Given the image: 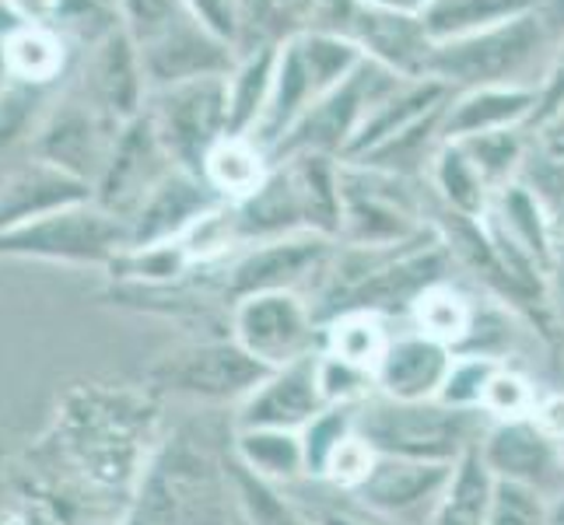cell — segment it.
<instances>
[{"label": "cell", "instance_id": "6da1fadb", "mask_svg": "<svg viewBox=\"0 0 564 525\" xmlns=\"http://www.w3.org/2000/svg\"><path fill=\"white\" fill-rule=\"evenodd\" d=\"M148 400L133 393H106V389H77L67 396L56 420L61 452L74 473L95 491H120L141 480L148 470Z\"/></svg>", "mask_w": 564, "mask_h": 525}, {"label": "cell", "instance_id": "7a4b0ae2", "mask_svg": "<svg viewBox=\"0 0 564 525\" xmlns=\"http://www.w3.org/2000/svg\"><path fill=\"white\" fill-rule=\"evenodd\" d=\"M488 417L480 411H456L438 400L427 403H397L376 396L358 406V435L379 456L421 459V462H456L477 449Z\"/></svg>", "mask_w": 564, "mask_h": 525}, {"label": "cell", "instance_id": "3957f363", "mask_svg": "<svg viewBox=\"0 0 564 525\" xmlns=\"http://www.w3.org/2000/svg\"><path fill=\"white\" fill-rule=\"evenodd\" d=\"M130 245L127 221L109 214L102 204H77L50 218L11 228L0 236V260H39L61 266H102Z\"/></svg>", "mask_w": 564, "mask_h": 525}, {"label": "cell", "instance_id": "277c9868", "mask_svg": "<svg viewBox=\"0 0 564 525\" xmlns=\"http://www.w3.org/2000/svg\"><path fill=\"white\" fill-rule=\"evenodd\" d=\"M148 120L183 172L200 175L207 154L228 138V85L225 77H197L148 95ZM204 179V175H200Z\"/></svg>", "mask_w": 564, "mask_h": 525}, {"label": "cell", "instance_id": "5b68a950", "mask_svg": "<svg viewBox=\"0 0 564 525\" xmlns=\"http://www.w3.org/2000/svg\"><path fill=\"white\" fill-rule=\"evenodd\" d=\"M231 340L274 372L319 354L323 322L299 291H267L231 302Z\"/></svg>", "mask_w": 564, "mask_h": 525}, {"label": "cell", "instance_id": "8992f818", "mask_svg": "<svg viewBox=\"0 0 564 525\" xmlns=\"http://www.w3.org/2000/svg\"><path fill=\"white\" fill-rule=\"evenodd\" d=\"M270 375L236 340H204L165 354L151 368V382L172 396L200 403H242Z\"/></svg>", "mask_w": 564, "mask_h": 525}, {"label": "cell", "instance_id": "52a82bcc", "mask_svg": "<svg viewBox=\"0 0 564 525\" xmlns=\"http://www.w3.org/2000/svg\"><path fill=\"white\" fill-rule=\"evenodd\" d=\"M123 127L127 123H116L112 116H106L74 88L64 99L53 102L50 116L32 138V154L77 175V179L95 189Z\"/></svg>", "mask_w": 564, "mask_h": 525}, {"label": "cell", "instance_id": "ba28073f", "mask_svg": "<svg viewBox=\"0 0 564 525\" xmlns=\"http://www.w3.org/2000/svg\"><path fill=\"white\" fill-rule=\"evenodd\" d=\"M176 168L180 165L172 162V154L159 141V130L148 120V112H141L116 138L109 162L99 175V183H95V204H102L120 221H130L138 207Z\"/></svg>", "mask_w": 564, "mask_h": 525}, {"label": "cell", "instance_id": "9c48e42d", "mask_svg": "<svg viewBox=\"0 0 564 525\" xmlns=\"http://www.w3.org/2000/svg\"><path fill=\"white\" fill-rule=\"evenodd\" d=\"M540 43V25L530 14H516L509 22L480 29L474 35L453 39L449 46L432 50L427 70H435L449 81H466L474 88H495L512 70L527 64V56Z\"/></svg>", "mask_w": 564, "mask_h": 525}, {"label": "cell", "instance_id": "30bf717a", "mask_svg": "<svg viewBox=\"0 0 564 525\" xmlns=\"http://www.w3.org/2000/svg\"><path fill=\"white\" fill-rule=\"evenodd\" d=\"M329 260H334L329 256V239L316 236V231H299V236L249 245L246 256L228 270L225 295L239 302L249 295H267V291H299L308 281L323 284Z\"/></svg>", "mask_w": 564, "mask_h": 525}, {"label": "cell", "instance_id": "8fae6325", "mask_svg": "<svg viewBox=\"0 0 564 525\" xmlns=\"http://www.w3.org/2000/svg\"><path fill=\"white\" fill-rule=\"evenodd\" d=\"M456 462H421V459H400V456H379L372 477L355 494L365 512L379 515L382 522H411L432 515L445 494V483L453 477Z\"/></svg>", "mask_w": 564, "mask_h": 525}, {"label": "cell", "instance_id": "7c38bea8", "mask_svg": "<svg viewBox=\"0 0 564 525\" xmlns=\"http://www.w3.org/2000/svg\"><path fill=\"white\" fill-rule=\"evenodd\" d=\"M77 91L88 102L99 106L116 123H130L148 109V77L141 53L133 46V39L123 32V25L109 32L102 43L85 50V67L77 77Z\"/></svg>", "mask_w": 564, "mask_h": 525}, {"label": "cell", "instance_id": "4fadbf2b", "mask_svg": "<svg viewBox=\"0 0 564 525\" xmlns=\"http://www.w3.org/2000/svg\"><path fill=\"white\" fill-rule=\"evenodd\" d=\"M477 452L484 462H488L495 480L527 483V488L547 494V497H554L557 480L564 477L561 445L543 435L530 417L488 424V431H484Z\"/></svg>", "mask_w": 564, "mask_h": 525}, {"label": "cell", "instance_id": "5bb4252c", "mask_svg": "<svg viewBox=\"0 0 564 525\" xmlns=\"http://www.w3.org/2000/svg\"><path fill=\"white\" fill-rule=\"evenodd\" d=\"M88 200H95V189L88 183L32 154L0 183V236Z\"/></svg>", "mask_w": 564, "mask_h": 525}, {"label": "cell", "instance_id": "9a60e30c", "mask_svg": "<svg viewBox=\"0 0 564 525\" xmlns=\"http://www.w3.org/2000/svg\"><path fill=\"white\" fill-rule=\"evenodd\" d=\"M218 204H225V200L200 179V175L176 168L138 207V214L127 221V231H130V245L127 249L180 242L186 231Z\"/></svg>", "mask_w": 564, "mask_h": 525}, {"label": "cell", "instance_id": "2e32d148", "mask_svg": "<svg viewBox=\"0 0 564 525\" xmlns=\"http://www.w3.org/2000/svg\"><path fill=\"white\" fill-rule=\"evenodd\" d=\"M323 396L316 385V358L274 368L236 411V431L242 427H281V431H302V427L323 411Z\"/></svg>", "mask_w": 564, "mask_h": 525}, {"label": "cell", "instance_id": "e0dca14e", "mask_svg": "<svg viewBox=\"0 0 564 525\" xmlns=\"http://www.w3.org/2000/svg\"><path fill=\"white\" fill-rule=\"evenodd\" d=\"M453 361H456L453 347L411 329V333H400L389 340L382 361L376 364V389H379V396L397 400V403L438 400L445 379H449Z\"/></svg>", "mask_w": 564, "mask_h": 525}, {"label": "cell", "instance_id": "ac0fdd59", "mask_svg": "<svg viewBox=\"0 0 564 525\" xmlns=\"http://www.w3.org/2000/svg\"><path fill=\"white\" fill-rule=\"evenodd\" d=\"M231 459L246 473L270 483V488L291 491L305 480V452L299 431H281V427H242L231 441Z\"/></svg>", "mask_w": 564, "mask_h": 525}, {"label": "cell", "instance_id": "d6986e66", "mask_svg": "<svg viewBox=\"0 0 564 525\" xmlns=\"http://www.w3.org/2000/svg\"><path fill=\"white\" fill-rule=\"evenodd\" d=\"M4 67L14 81H29L39 88H56L70 70L74 46L64 35L46 25H18L4 43Z\"/></svg>", "mask_w": 564, "mask_h": 525}, {"label": "cell", "instance_id": "ffe728a7", "mask_svg": "<svg viewBox=\"0 0 564 525\" xmlns=\"http://www.w3.org/2000/svg\"><path fill=\"white\" fill-rule=\"evenodd\" d=\"M533 112H536V91L498 88V85L477 88L449 112V120H445V141L456 144L466 138H480V133L516 130V123Z\"/></svg>", "mask_w": 564, "mask_h": 525}, {"label": "cell", "instance_id": "44dd1931", "mask_svg": "<svg viewBox=\"0 0 564 525\" xmlns=\"http://www.w3.org/2000/svg\"><path fill=\"white\" fill-rule=\"evenodd\" d=\"M495 497V477L477 449L456 459L453 477L432 515V525H488Z\"/></svg>", "mask_w": 564, "mask_h": 525}, {"label": "cell", "instance_id": "7402d4cb", "mask_svg": "<svg viewBox=\"0 0 564 525\" xmlns=\"http://www.w3.org/2000/svg\"><path fill=\"white\" fill-rule=\"evenodd\" d=\"M358 29L368 50L379 53L386 64H393L400 70L427 67V61H432V39H427L421 18L376 8L361 14Z\"/></svg>", "mask_w": 564, "mask_h": 525}, {"label": "cell", "instance_id": "603a6c76", "mask_svg": "<svg viewBox=\"0 0 564 525\" xmlns=\"http://www.w3.org/2000/svg\"><path fill=\"white\" fill-rule=\"evenodd\" d=\"M274 70H278V50L263 46L252 53L249 61L225 77L228 85V138H252L263 120V109L274 88Z\"/></svg>", "mask_w": 564, "mask_h": 525}, {"label": "cell", "instance_id": "cb8c5ba5", "mask_svg": "<svg viewBox=\"0 0 564 525\" xmlns=\"http://www.w3.org/2000/svg\"><path fill=\"white\" fill-rule=\"evenodd\" d=\"M200 175L225 204L246 200L249 193H257L260 183L267 179L263 147H257L249 138H225L207 154Z\"/></svg>", "mask_w": 564, "mask_h": 525}, {"label": "cell", "instance_id": "d4e9b609", "mask_svg": "<svg viewBox=\"0 0 564 525\" xmlns=\"http://www.w3.org/2000/svg\"><path fill=\"white\" fill-rule=\"evenodd\" d=\"M411 322L417 333L424 337H432L445 347H459L474 337V326H477V313H474V305L466 302L459 291H453L449 284H435V287H427L424 295L414 302L411 308Z\"/></svg>", "mask_w": 564, "mask_h": 525}, {"label": "cell", "instance_id": "484cf974", "mask_svg": "<svg viewBox=\"0 0 564 525\" xmlns=\"http://www.w3.org/2000/svg\"><path fill=\"white\" fill-rule=\"evenodd\" d=\"M389 340V326L382 316L372 313H340L334 319L323 322V350L337 354L351 364H361L368 372H376V364L382 361Z\"/></svg>", "mask_w": 564, "mask_h": 525}, {"label": "cell", "instance_id": "4316f807", "mask_svg": "<svg viewBox=\"0 0 564 525\" xmlns=\"http://www.w3.org/2000/svg\"><path fill=\"white\" fill-rule=\"evenodd\" d=\"M522 14V0H432L421 14L427 39H463Z\"/></svg>", "mask_w": 564, "mask_h": 525}, {"label": "cell", "instance_id": "83f0119b", "mask_svg": "<svg viewBox=\"0 0 564 525\" xmlns=\"http://www.w3.org/2000/svg\"><path fill=\"white\" fill-rule=\"evenodd\" d=\"M435 186L449 210H456V218L480 221L491 207V186L459 144H445L435 154Z\"/></svg>", "mask_w": 564, "mask_h": 525}, {"label": "cell", "instance_id": "f1b7e54d", "mask_svg": "<svg viewBox=\"0 0 564 525\" xmlns=\"http://www.w3.org/2000/svg\"><path fill=\"white\" fill-rule=\"evenodd\" d=\"M116 11H120V25L138 50L159 46L200 22L186 0H116Z\"/></svg>", "mask_w": 564, "mask_h": 525}, {"label": "cell", "instance_id": "f546056e", "mask_svg": "<svg viewBox=\"0 0 564 525\" xmlns=\"http://www.w3.org/2000/svg\"><path fill=\"white\" fill-rule=\"evenodd\" d=\"M53 91L56 88H39L29 81H14V77L0 85V151H11L22 141L32 144L53 109Z\"/></svg>", "mask_w": 564, "mask_h": 525}, {"label": "cell", "instance_id": "4dcf8cb0", "mask_svg": "<svg viewBox=\"0 0 564 525\" xmlns=\"http://www.w3.org/2000/svg\"><path fill=\"white\" fill-rule=\"evenodd\" d=\"M228 488L236 491V501L249 525H316L313 515L299 508L291 497H284L281 488H270V483L246 473L236 459H231Z\"/></svg>", "mask_w": 564, "mask_h": 525}, {"label": "cell", "instance_id": "1f68e13d", "mask_svg": "<svg viewBox=\"0 0 564 525\" xmlns=\"http://www.w3.org/2000/svg\"><path fill=\"white\" fill-rule=\"evenodd\" d=\"M355 431H358V411H347V406H323V411L299 431L302 452H305V480H323L329 459L337 456V449Z\"/></svg>", "mask_w": 564, "mask_h": 525}, {"label": "cell", "instance_id": "d6a6232c", "mask_svg": "<svg viewBox=\"0 0 564 525\" xmlns=\"http://www.w3.org/2000/svg\"><path fill=\"white\" fill-rule=\"evenodd\" d=\"M316 385L326 406H347V411H358V406L379 396L376 372L344 361L337 354H326V350L316 354Z\"/></svg>", "mask_w": 564, "mask_h": 525}, {"label": "cell", "instance_id": "836d02e7", "mask_svg": "<svg viewBox=\"0 0 564 525\" xmlns=\"http://www.w3.org/2000/svg\"><path fill=\"white\" fill-rule=\"evenodd\" d=\"M466 158L477 165V172L484 175V183L491 189H505V179L519 168L522 162V141L516 130H495V133H480V138H466L456 141Z\"/></svg>", "mask_w": 564, "mask_h": 525}, {"label": "cell", "instance_id": "e575fe53", "mask_svg": "<svg viewBox=\"0 0 564 525\" xmlns=\"http://www.w3.org/2000/svg\"><path fill=\"white\" fill-rule=\"evenodd\" d=\"M540 393L533 389V382L527 375H519L516 368H498L495 379L484 389L480 400V414L488 417L491 424H505V420H527L533 417Z\"/></svg>", "mask_w": 564, "mask_h": 525}, {"label": "cell", "instance_id": "d590c367", "mask_svg": "<svg viewBox=\"0 0 564 525\" xmlns=\"http://www.w3.org/2000/svg\"><path fill=\"white\" fill-rule=\"evenodd\" d=\"M501 368L498 358L491 354H456L449 379H445L438 403L456 406V411H480L484 389L495 379V372Z\"/></svg>", "mask_w": 564, "mask_h": 525}, {"label": "cell", "instance_id": "8d00e7d4", "mask_svg": "<svg viewBox=\"0 0 564 525\" xmlns=\"http://www.w3.org/2000/svg\"><path fill=\"white\" fill-rule=\"evenodd\" d=\"M488 525H551V497L527 483L495 480Z\"/></svg>", "mask_w": 564, "mask_h": 525}, {"label": "cell", "instance_id": "74e56055", "mask_svg": "<svg viewBox=\"0 0 564 525\" xmlns=\"http://www.w3.org/2000/svg\"><path fill=\"white\" fill-rule=\"evenodd\" d=\"M376 459H379V452L355 431V435L347 438V441L340 445V449H337V456L329 459L326 477H323L319 483H329V488H334V491H344V494H358V491L365 488V480L372 477Z\"/></svg>", "mask_w": 564, "mask_h": 525}, {"label": "cell", "instance_id": "f35d334b", "mask_svg": "<svg viewBox=\"0 0 564 525\" xmlns=\"http://www.w3.org/2000/svg\"><path fill=\"white\" fill-rule=\"evenodd\" d=\"M561 112H564V50H561L557 64L547 74V85H543V91L536 95V112L533 116L543 127H551Z\"/></svg>", "mask_w": 564, "mask_h": 525}, {"label": "cell", "instance_id": "ab89813d", "mask_svg": "<svg viewBox=\"0 0 564 525\" xmlns=\"http://www.w3.org/2000/svg\"><path fill=\"white\" fill-rule=\"evenodd\" d=\"M543 435L554 438L557 445L564 441V393H547L540 396L533 406V417H530Z\"/></svg>", "mask_w": 564, "mask_h": 525}, {"label": "cell", "instance_id": "60d3db41", "mask_svg": "<svg viewBox=\"0 0 564 525\" xmlns=\"http://www.w3.org/2000/svg\"><path fill=\"white\" fill-rule=\"evenodd\" d=\"M61 0H8V8L22 18L25 25H50V18Z\"/></svg>", "mask_w": 564, "mask_h": 525}, {"label": "cell", "instance_id": "b9f144b4", "mask_svg": "<svg viewBox=\"0 0 564 525\" xmlns=\"http://www.w3.org/2000/svg\"><path fill=\"white\" fill-rule=\"evenodd\" d=\"M313 522L316 525H382L379 515L368 512V518L361 512H340V508H323V512H313Z\"/></svg>", "mask_w": 564, "mask_h": 525}, {"label": "cell", "instance_id": "7bdbcfd3", "mask_svg": "<svg viewBox=\"0 0 564 525\" xmlns=\"http://www.w3.org/2000/svg\"><path fill=\"white\" fill-rule=\"evenodd\" d=\"M376 8L382 11H400V14H424V8L432 4V0H372Z\"/></svg>", "mask_w": 564, "mask_h": 525}, {"label": "cell", "instance_id": "ee69618b", "mask_svg": "<svg viewBox=\"0 0 564 525\" xmlns=\"http://www.w3.org/2000/svg\"><path fill=\"white\" fill-rule=\"evenodd\" d=\"M551 525H564V491L551 497Z\"/></svg>", "mask_w": 564, "mask_h": 525}, {"label": "cell", "instance_id": "f6af8a7d", "mask_svg": "<svg viewBox=\"0 0 564 525\" xmlns=\"http://www.w3.org/2000/svg\"><path fill=\"white\" fill-rule=\"evenodd\" d=\"M547 130L554 133V141H557V144H564V112L557 116V120H554V123H551Z\"/></svg>", "mask_w": 564, "mask_h": 525}, {"label": "cell", "instance_id": "bcb514c9", "mask_svg": "<svg viewBox=\"0 0 564 525\" xmlns=\"http://www.w3.org/2000/svg\"><path fill=\"white\" fill-rule=\"evenodd\" d=\"M551 8H554V18H557V22H564V0H551Z\"/></svg>", "mask_w": 564, "mask_h": 525}, {"label": "cell", "instance_id": "7dc6e473", "mask_svg": "<svg viewBox=\"0 0 564 525\" xmlns=\"http://www.w3.org/2000/svg\"><path fill=\"white\" fill-rule=\"evenodd\" d=\"M8 81V67H4V50H0V85Z\"/></svg>", "mask_w": 564, "mask_h": 525}, {"label": "cell", "instance_id": "c3c4849f", "mask_svg": "<svg viewBox=\"0 0 564 525\" xmlns=\"http://www.w3.org/2000/svg\"><path fill=\"white\" fill-rule=\"evenodd\" d=\"M561 452H564V441H561Z\"/></svg>", "mask_w": 564, "mask_h": 525}]
</instances>
